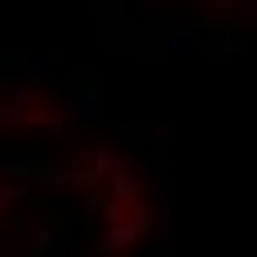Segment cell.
<instances>
[{"mask_svg":"<svg viewBox=\"0 0 257 257\" xmlns=\"http://www.w3.org/2000/svg\"><path fill=\"white\" fill-rule=\"evenodd\" d=\"M142 235H147V213H142V208H133L124 222H111V231L102 235V244H98V248H102V253H124L128 244H138Z\"/></svg>","mask_w":257,"mask_h":257,"instance_id":"cell-1","label":"cell"},{"mask_svg":"<svg viewBox=\"0 0 257 257\" xmlns=\"http://www.w3.org/2000/svg\"><path fill=\"white\" fill-rule=\"evenodd\" d=\"M27 239H31V253H40L49 244V226H40V217H27Z\"/></svg>","mask_w":257,"mask_h":257,"instance_id":"cell-2","label":"cell"},{"mask_svg":"<svg viewBox=\"0 0 257 257\" xmlns=\"http://www.w3.org/2000/svg\"><path fill=\"white\" fill-rule=\"evenodd\" d=\"M9 204H14V195H9V191H0V217L9 213Z\"/></svg>","mask_w":257,"mask_h":257,"instance_id":"cell-3","label":"cell"}]
</instances>
